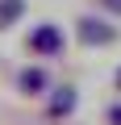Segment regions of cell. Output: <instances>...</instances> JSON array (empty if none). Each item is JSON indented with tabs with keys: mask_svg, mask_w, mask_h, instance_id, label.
I'll list each match as a JSON object with an SVG mask.
<instances>
[{
	"mask_svg": "<svg viewBox=\"0 0 121 125\" xmlns=\"http://www.w3.org/2000/svg\"><path fill=\"white\" fill-rule=\"evenodd\" d=\"M113 38H117L113 25H104V21H96V17H84V21H79V42H88V46H109Z\"/></svg>",
	"mask_w": 121,
	"mask_h": 125,
	"instance_id": "obj_2",
	"label": "cell"
},
{
	"mask_svg": "<svg viewBox=\"0 0 121 125\" xmlns=\"http://www.w3.org/2000/svg\"><path fill=\"white\" fill-rule=\"evenodd\" d=\"M117 88H121V71H117Z\"/></svg>",
	"mask_w": 121,
	"mask_h": 125,
	"instance_id": "obj_8",
	"label": "cell"
},
{
	"mask_svg": "<svg viewBox=\"0 0 121 125\" xmlns=\"http://www.w3.org/2000/svg\"><path fill=\"white\" fill-rule=\"evenodd\" d=\"M25 13V0H0V29L17 25V17Z\"/></svg>",
	"mask_w": 121,
	"mask_h": 125,
	"instance_id": "obj_3",
	"label": "cell"
},
{
	"mask_svg": "<svg viewBox=\"0 0 121 125\" xmlns=\"http://www.w3.org/2000/svg\"><path fill=\"white\" fill-rule=\"evenodd\" d=\"M71 108H75V92H71V88L54 92V100H50V117H67Z\"/></svg>",
	"mask_w": 121,
	"mask_h": 125,
	"instance_id": "obj_4",
	"label": "cell"
},
{
	"mask_svg": "<svg viewBox=\"0 0 121 125\" xmlns=\"http://www.w3.org/2000/svg\"><path fill=\"white\" fill-rule=\"evenodd\" d=\"M29 50L33 54H58L63 50V29L58 25H38L29 33Z\"/></svg>",
	"mask_w": 121,
	"mask_h": 125,
	"instance_id": "obj_1",
	"label": "cell"
},
{
	"mask_svg": "<svg viewBox=\"0 0 121 125\" xmlns=\"http://www.w3.org/2000/svg\"><path fill=\"white\" fill-rule=\"evenodd\" d=\"M21 88H25V92H42V88H46V71H42V67H25V71H21Z\"/></svg>",
	"mask_w": 121,
	"mask_h": 125,
	"instance_id": "obj_5",
	"label": "cell"
},
{
	"mask_svg": "<svg viewBox=\"0 0 121 125\" xmlns=\"http://www.w3.org/2000/svg\"><path fill=\"white\" fill-rule=\"evenodd\" d=\"M104 9H113V13H121V0H104Z\"/></svg>",
	"mask_w": 121,
	"mask_h": 125,
	"instance_id": "obj_7",
	"label": "cell"
},
{
	"mask_svg": "<svg viewBox=\"0 0 121 125\" xmlns=\"http://www.w3.org/2000/svg\"><path fill=\"white\" fill-rule=\"evenodd\" d=\"M109 125H121V104H113V108H109Z\"/></svg>",
	"mask_w": 121,
	"mask_h": 125,
	"instance_id": "obj_6",
	"label": "cell"
}]
</instances>
